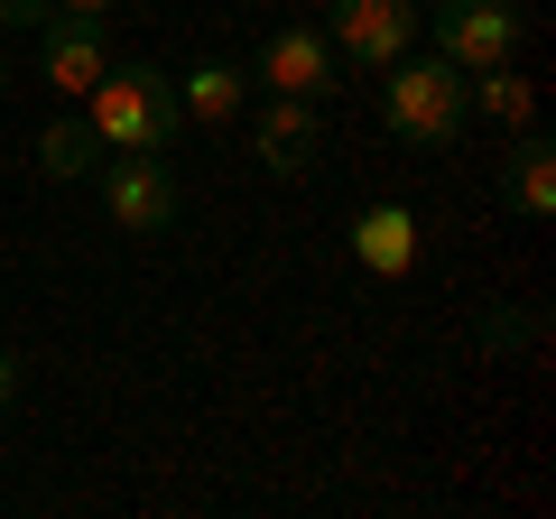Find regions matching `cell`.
Instances as JSON below:
<instances>
[{
    "label": "cell",
    "instance_id": "cell-1",
    "mask_svg": "<svg viewBox=\"0 0 556 519\" xmlns=\"http://www.w3.org/2000/svg\"><path fill=\"white\" fill-rule=\"evenodd\" d=\"M84 121L102 130V149H177L186 112H177V75H159V65H102V84L84 93Z\"/></svg>",
    "mask_w": 556,
    "mask_h": 519
},
{
    "label": "cell",
    "instance_id": "cell-10",
    "mask_svg": "<svg viewBox=\"0 0 556 519\" xmlns=\"http://www.w3.org/2000/svg\"><path fill=\"white\" fill-rule=\"evenodd\" d=\"M353 260L371 269V279H399V269L417 260V214L408 204H371V214L353 223Z\"/></svg>",
    "mask_w": 556,
    "mask_h": 519
},
{
    "label": "cell",
    "instance_id": "cell-3",
    "mask_svg": "<svg viewBox=\"0 0 556 519\" xmlns=\"http://www.w3.org/2000/svg\"><path fill=\"white\" fill-rule=\"evenodd\" d=\"M519 28H529L519 0H427V47H437L445 65H464V75L510 65L519 56Z\"/></svg>",
    "mask_w": 556,
    "mask_h": 519
},
{
    "label": "cell",
    "instance_id": "cell-11",
    "mask_svg": "<svg viewBox=\"0 0 556 519\" xmlns=\"http://www.w3.org/2000/svg\"><path fill=\"white\" fill-rule=\"evenodd\" d=\"M38 167H47V177H56V186L93 177V167H102V130H93V121H84V112L47 121V130H38Z\"/></svg>",
    "mask_w": 556,
    "mask_h": 519
},
{
    "label": "cell",
    "instance_id": "cell-16",
    "mask_svg": "<svg viewBox=\"0 0 556 519\" xmlns=\"http://www.w3.org/2000/svg\"><path fill=\"white\" fill-rule=\"evenodd\" d=\"M20 400V353H10V343H0V408Z\"/></svg>",
    "mask_w": 556,
    "mask_h": 519
},
{
    "label": "cell",
    "instance_id": "cell-2",
    "mask_svg": "<svg viewBox=\"0 0 556 519\" xmlns=\"http://www.w3.org/2000/svg\"><path fill=\"white\" fill-rule=\"evenodd\" d=\"M380 121H390V140H408V149H445L464 130V121H473V102H464V65H445L437 47H427V56H399V65H380Z\"/></svg>",
    "mask_w": 556,
    "mask_h": 519
},
{
    "label": "cell",
    "instance_id": "cell-15",
    "mask_svg": "<svg viewBox=\"0 0 556 519\" xmlns=\"http://www.w3.org/2000/svg\"><path fill=\"white\" fill-rule=\"evenodd\" d=\"M47 10L56 0H0V28H47Z\"/></svg>",
    "mask_w": 556,
    "mask_h": 519
},
{
    "label": "cell",
    "instance_id": "cell-18",
    "mask_svg": "<svg viewBox=\"0 0 556 519\" xmlns=\"http://www.w3.org/2000/svg\"><path fill=\"white\" fill-rule=\"evenodd\" d=\"M0 93H10V56H0Z\"/></svg>",
    "mask_w": 556,
    "mask_h": 519
},
{
    "label": "cell",
    "instance_id": "cell-5",
    "mask_svg": "<svg viewBox=\"0 0 556 519\" xmlns=\"http://www.w3.org/2000/svg\"><path fill=\"white\" fill-rule=\"evenodd\" d=\"M325 38H334V56L353 65H399L417 38H427V0H334L325 10Z\"/></svg>",
    "mask_w": 556,
    "mask_h": 519
},
{
    "label": "cell",
    "instance_id": "cell-17",
    "mask_svg": "<svg viewBox=\"0 0 556 519\" xmlns=\"http://www.w3.org/2000/svg\"><path fill=\"white\" fill-rule=\"evenodd\" d=\"M56 10H84V20H112L121 0H56Z\"/></svg>",
    "mask_w": 556,
    "mask_h": 519
},
{
    "label": "cell",
    "instance_id": "cell-8",
    "mask_svg": "<svg viewBox=\"0 0 556 519\" xmlns=\"http://www.w3.org/2000/svg\"><path fill=\"white\" fill-rule=\"evenodd\" d=\"M251 149H260V167H269V177H306V167H316V149H325L316 102L269 93V102H260V121H251Z\"/></svg>",
    "mask_w": 556,
    "mask_h": 519
},
{
    "label": "cell",
    "instance_id": "cell-12",
    "mask_svg": "<svg viewBox=\"0 0 556 519\" xmlns=\"http://www.w3.org/2000/svg\"><path fill=\"white\" fill-rule=\"evenodd\" d=\"M464 102H473L482 121H501V130H529V121H538V84L510 75V65H482V75H464Z\"/></svg>",
    "mask_w": 556,
    "mask_h": 519
},
{
    "label": "cell",
    "instance_id": "cell-14",
    "mask_svg": "<svg viewBox=\"0 0 556 519\" xmlns=\"http://www.w3.org/2000/svg\"><path fill=\"white\" fill-rule=\"evenodd\" d=\"M529 334H538L529 306H492V316H482V353H519Z\"/></svg>",
    "mask_w": 556,
    "mask_h": 519
},
{
    "label": "cell",
    "instance_id": "cell-6",
    "mask_svg": "<svg viewBox=\"0 0 556 519\" xmlns=\"http://www.w3.org/2000/svg\"><path fill=\"white\" fill-rule=\"evenodd\" d=\"M251 75L269 84V93L325 102V93L343 84V56H334V38H325V28H269V38H260V56H251Z\"/></svg>",
    "mask_w": 556,
    "mask_h": 519
},
{
    "label": "cell",
    "instance_id": "cell-13",
    "mask_svg": "<svg viewBox=\"0 0 556 519\" xmlns=\"http://www.w3.org/2000/svg\"><path fill=\"white\" fill-rule=\"evenodd\" d=\"M241 102H251V75L223 65V56H204L195 75H177V112H195V121H232Z\"/></svg>",
    "mask_w": 556,
    "mask_h": 519
},
{
    "label": "cell",
    "instance_id": "cell-9",
    "mask_svg": "<svg viewBox=\"0 0 556 519\" xmlns=\"http://www.w3.org/2000/svg\"><path fill=\"white\" fill-rule=\"evenodd\" d=\"M501 195H510V214L519 223H547L556 214V149H547V130H510V159H501Z\"/></svg>",
    "mask_w": 556,
    "mask_h": 519
},
{
    "label": "cell",
    "instance_id": "cell-4",
    "mask_svg": "<svg viewBox=\"0 0 556 519\" xmlns=\"http://www.w3.org/2000/svg\"><path fill=\"white\" fill-rule=\"evenodd\" d=\"M93 186H102V214H112L121 232H167V223H177V167H167L159 149H102Z\"/></svg>",
    "mask_w": 556,
    "mask_h": 519
},
{
    "label": "cell",
    "instance_id": "cell-7",
    "mask_svg": "<svg viewBox=\"0 0 556 519\" xmlns=\"http://www.w3.org/2000/svg\"><path fill=\"white\" fill-rule=\"evenodd\" d=\"M38 65H47V84H56V93H93L102 65H112V28L84 20V10H47V28H38Z\"/></svg>",
    "mask_w": 556,
    "mask_h": 519
}]
</instances>
